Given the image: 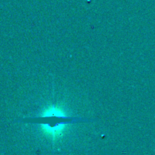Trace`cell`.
<instances>
[{
	"instance_id": "obj_1",
	"label": "cell",
	"mask_w": 155,
	"mask_h": 155,
	"mask_svg": "<svg viewBox=\"0 0 155 155\" xmlns=\"http://www.w3.org/2000/svg\"><path fill=\"white\" fill-rule=\"evenodd\" d=\"M39 121L42 124L43 133L52 141H55L63 136L64 130L69 121L73 120L68 117L63 110L55 105H51L45 109Z\"/></svg>"
}]
</instances>
